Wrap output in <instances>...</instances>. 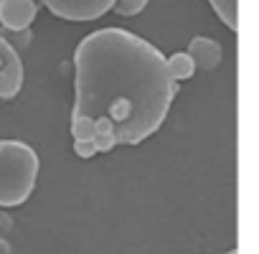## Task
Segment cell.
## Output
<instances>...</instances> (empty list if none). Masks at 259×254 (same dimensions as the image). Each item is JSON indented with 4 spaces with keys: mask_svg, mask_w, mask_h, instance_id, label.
<instances>
[{
    "mask_svg": "<svg viewBox=\"0 0 259 254\" xmlns=\"http://www.w3.org/2000/svg\"><path fill=\"white\" fill-rule=\"evenodd\" d=\"M178 84L165 56L124 28H99L74 51L71 138L89 140L97 153L138 145L165 122Z\"/></svg>",
    "mask_w": 259,
    "mask_h": 254,
    "instance_id": "6da1fadb",
    "label": "cell"
},
{
    "mask_svg": "<svg viewBox=\"0 0 259 254\" xmlns=\"http://www.w3.org/2000/svg\"><path fill=\"white\" fill-rule=\"evenodd\" d=\"M38 153L23 140H0V208L28 201L38 181Z\"/></svg>",
    "mask_w": 259,
    "mask_h": 254,
    "instance_id": "7a4b0ae2",
    "label": "cell"
},
{
    "mask_svg": "<svg viewBox=\"0 0 259 254\" xmlns=\"http://www.w3.org/2000/svg\"><path fill=\"white\" fill-rule=\"evenodd\" d=\"M36 3L46 6L61 21L87 23V21H94V18L104 16L107 11H112L114 0H36Z\"/></svg>",
    "mask_w": 259,
    "mask_h": 254,
    "instance_id": "3957f363",
    "label": "cell"
},
{
    "mask_svg": "<svg viewBox=\"0 0 259 254\" xmlns=\"http://www.w3.org/2000/svg\"><path fill=\"white\" fill-rule=\"evenodd\" d=\"M23 87V61L18 51L0 36V99H13Z\"/></svg>",
    "mask_w": 259,
    "mask_h": 254,
    "instance_id": "277c9868",
    "label": "cell"
},
{
    "mask_svg": "<svg viewBox=\"0 0 259 254\" xmlns=\"http://www.w3.org/2000/svg\"><path fill=\"white\" fill-rule=\"evenodd\" d=\"M36 13H38L36 0H0V26L6 31L31 28Z\"/></svg>",
    "mask_w": 259,
    "mask_h": 254,
    "instance_id": "5b68a950",
    "label": "cell"
},
{
    "mask_svg": "<svg viewBox=\"0 0 259 254\" xmlns=\"http://www.w3.org/2000/svg\"><path fill=\"white\" fill-rule=\"evenodd\" d=\"M186 54L193 59L196 69H201V71H211V69H216V66L221 64V59H224V49H221V44L213 41V38H208V36H196V38H191Z\"/></svg>",
    "mask_w": 259,
    "mask_h": 254,
    "instance_id": "8992f818",
    "label": "cell"
},
{
    "mask_svg": "<svg viewBox=\"0 0 259 254\" xmlns=\"http://www.w3.org/2000/svg\"><path fill=\"white\" fill-rule=\"evenodd\" d=\"M165 66H168V74H170V79L178 84V81H186V79H191L193 74H196V64H193V59L188 56V54H173V56H168L165 59Z\"/></svg>",
    "mask_w": 259,
    "mask_h": 254,
    "instance_id": "52a82bcc",
    "label": "cell"
},
{
    "mask_svg": "<svg viewBox=\"0 0 259 254\" xmlns=\"http://www.w3.org/2000/svg\"><path fill=\"white\" fill-rule=\"evenodd\" d=\"M208 3L229 31L239 28V0H208Z\"/></svg>",
    "mask_w": 259,
    "mask_h": 254,
    "instance_id": "ba28073f",
    "label": "cell"
},
{
    "mask_svg": "<svg viewBox=\"0 0 259 254\" xmlns=\"http://www.w3.org/2000/svg\"><path fill=\"white\" fill-rule=\"evenodd\" d=\"M148 3L150 0H114L112 3V11L117 13V16H138V13H143L145 8H148Z\"/></svg>",
    "mask_w": 259,
    "mask_h": 254,
    "instance_id": "9c48e42d",
    "label": "cell"
},
{
    "mask_svg": "<svg viewBox=\"0 0 259 254\" xmlns=\"http://www.w3.org/2000/svg\"><path fill=\"white\" fill-rule=\"evenodd\" d=\"M11 36H13V41H8L16 51L18 49H26L28 44H31V28H21V31H8Z\"/></svg>",
    "mask_w": 259,
    "mask_h": 254,
    "instance_id": "30bf717a",
    "label": "cell"
},
{
    "mask_svg": "<svg viewBox=\"0 0 259 254\" xmlns=\"http://www.w3.org/2000/svg\"><path fill=\"white\" fill-rule=\"evenodd\" d=\"M74 153L79 158H94L97 155V148L89 143V140H74Z\"/></svg>",
    "mask_w": 259,
    "mask_h": 254,
    "instance_id": "8fae6325",
    "label": "cell"
},
{
    "mask_svg": "<svg viewBox=\"0 0 259 254\" xmlns=\"http://www.w3.org/2000/svg\"><path fill=\"white\" fill-rule=\"evenodd\" d=\"M0 254H11V244L6 239H0Z\"/></svg>",
    "mask_w": 259,
    "mask_h": 254,
    "instance_id": "7c38bea8",
    "label": "cell"
},
{
    "mask_svg": "<svg viewBox=\"0 0 259 254\" xmlns=\"http://www.w3.org/2000/svg\"><path fill=\"white\" fill-rule=\"evenodd\" d=\"M226 254H239V251H236V249H231V251H226Z\"/></svg>",
    "mask_w": 259,
    "mask_h": 254,
    "instance_id": "4fadbf2b",
    "label": "cell"
}]
</instances>
